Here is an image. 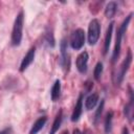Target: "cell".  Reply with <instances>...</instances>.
Segmentation results:
<instances>
[{
  "label": "cell",
  "instance_id": "15",
  "mask_svg": "<svg viewBox=\"0 0 134 134\" xmlns=\"http://www.w3.org/2000/svg\"><path fill=\"white\" fill-rule=\"evenodd\" d=\"M116 9H117V5L115 2L111 1L107 4L106 8H105V16L107 18H113L115 13H116Z\"/></svg>",
  "mask_w": 134,
  "mask_h": 134
},
{
  "label": "cell",
  "instance_id": "17",
  "mask_svg": "<svg viewBox=\"0 0 134 134\" xmlns=\"http://www.w3.org/2000/svg\"><path fill=\"white\" fill-rule=\"evenodd\" d=\"M104 105H105V102H104V99H102L99 105H98V107H97V109H96L95 115H94V124L95 125L98 122V120L100 118V115H102V112H103V109H104Z\"/></svg>",
  "mask_w": 134,
  "mask_h": 134
},
{
  "label": "cell",
  "instance_id": "5",
  "mask_svg": "<svg viewBox=\"0 0 134 134\" xmlns=\"http://www.w3.org/2000/svg\"><path fill=\"white\" fill-rule=\"evenodd\" d=\"M131 62H132V52H131V49H129L128 53H127V57H126V59L124 60V62H122V64L120 66V71H119L118 77H117V83L118 84L121 83L124 76L126 75V73H127V71H128V69H129V67L131 65Z\"/></svg>",
  "mask_w": 134,
  "mask_h": 134
},
{
  "label": "cell",
  "instance_id": "16",
  "mask_svg": "<svg viewBox=\"0 0 134 134\" xmlns=\"http://www.w3.org/2000/svg\"><path fill=\"white\" fill-rule=\"evenodd\" d=\"M112 118H113V112L110 111L107 113L106 115V119H105V132L107 134H109L111 132V127H112Z\"/></svg>",
  "mask_w": 134,
  "mask_h": 134
},
{
  "label": "cell",
  "instance_id": "22",
  "mask_svg": "<svg viewBox=\"0 0 134 134\" xmlns=\"http://www.w3.org/2000/svg\"><path fill=\"white\" fill-rule=\"evenodd\" d=\"M62 134H69V133H68V131H64Z\"/></svg>",
  "mask_w": 134,
  "mask_h": 134
},
{
  "label": "cell",
  "instance_id": "21",
  "mask_svg": "<svg viewBox=\"0 0 134 134\" xmlns=\"http://www.w3.org/2000/svg\"><path fill=\"white\" fill-rule=\"evenodd\" d=\"M73 134H84V133L81 132L79 129H74V130H73Z\"/></svg>",
  "mask_w": 134,
  "mask_h": 134
},
{
  "label": "cell",
  "instance_id": "20",
  "mask_svg": "<svg viewBox=\"0 0 134 134\" xmlns=\"http://www.w3.org/2000/svg\"><path fill=\"white\" fill-rule=\"evenodd\" d=\"M121 134H129V130H128V128H127V127H124Z\"/></svg>",
  "mask_w": 134,
  "mask_h": 134
},
{
  "label": "cell",
  "instance_id": "2",
  "mask_svg": "<svg viewBox=\"0 0 134 134\" xmlns=\"http://www.w3.org/2000/svg\"><path fill=\"white\" fill-rule=\"evenodd\" d=\"M131 19H132V14H130V15L124 20V22L121 23L120 27L118 28V30H117V32H116L115 46H114V50H113V54H112V62H113V63L117 60V58H118V55H119L120 47H121V39H122V36H124V34L126 32L127 28H128V25H129Z\"/></svg>",
  "mask_w": 134,
  "mask_h": 134
},
{
  "label": "cell",
  "instance_id": "10",
  "mask_svg": "<svg viewBox=\"0 0 134 134\" xmlns=\"http://www.w3.org/2000/svg\"><path fill=\"white\" fill-rule=\"evenodd\" d=\"M113 25H114V23L111 22L108 26V29H107V34H106V38H105V44H104V54H106L108 52L109 47H110V43H111V39H112Z\"/></svg>",
  "mask_w": 134,
  "mask_h": 134
},
{
  "label": "cell",
  "instance_id": "9",
  "mask_svg": "<svg viewBox=\"0 0 134 134\" xmlns=\"http://www.w3.org/2000/svg\"><path fill=\"white\" fill-rule=\"evenodd\" d=\"M82 112H83V95L81 94L79 96V99H77V103L74 107V110L72 112V115H71V120L72 121H77L82 115Z\"/></svg>",
  "mask_w": 134,
  "mask_h": 134
},
{
  "label": "cell",
  "instance_id": "1",
  "mask_svg": "<svg viewBox=\"0 0 134 134\" xmlns=\"http://www.w3.org/2000/svg\"><path fill=\"white\" fill-rule=\"evenodd\" d=\"M23 24H24V13L23 10H20L15 19L13 31H12V44L14 46H19L21 44L22 34H23Z\"/></svg>",
  "mask_w": 134,
  "mask_h": 134
},
{
  "label": "cell",
  "instance_id": "7",
  "mask_svg": "<svg viewBox=\"0 0 134 134\" xmlns=\"http://www.w3.org/2000/svg\"><path fill=\"white\" fill-rule=\"evenodd\" d=\"M35 54H36V48H35V47H31V48L27 51V53L25 54V57L23 58V60H22V62H21V65H20V71H21V72H23V71L32 63V61H34V59H35Z\"/></svg>",
  "mask_w": 134,
  "mask_h": 134
},
{
  "label": "cell",
  "instance_id": "11",
  "mask_svg": "<svg viewBox=\"0 0 134 134\" xmlns=\"http://www.w3.org/2000/svg\"><path fill=\"white\" fill-rule=\"evenodd\" d=\"M97 102H98V94H97V93H92V94H90L89 96H87V98H86V100H85V107H86V109H87V110L93 109V108L96 106Z\"/></svg>",
  "mask_w": 134,
  "mask_h": 134
},
{
  "label": "cell",
  "instance_id": "3",
  "mask_svg": "<svg viewBox=\"0 0 134 134\" xmlns=\"http://www.w3.org/2000/svg\"><path fill=\"white\" fill-rule=\"evenodd\" d=\"M100 35V24L97 19L91 20L88 27V43L90 45L96 44Z\"/></svg>",
  "mask_w": 134,
  "mask_h": 134
},
{
  "label": "cell",
  "instance_id": "13",
  "mask_svg": "<svg viewBox=\"0 0 134 134\" xmlns=\"http://www.w3.org/2000/svg\"><path fill=\"white\" fill-rule=\"evenodd\" d=\"M61 94V82L59 80H57L51 88V92H50V96L52 100H57L60 97Z\"/></svg>",
  "mask_w": 134,
  "mask_h": 134
},
{
  "label": "cell",
  "instance_id": "8",
  "mask_svg": "<svg viewBox=\"0 0 134 134\" xmlns=\"http://www.w3.org/2000/svg\"><path fill=\"white\" fill-rule=\"evenodd\" d=\"M61 64L64 69L68 68L69 66V58L67 52V42L65 40H62L61 42Z\"/></svg>",
  "mask_w": 134,
  "mask_h": 134
},
{
  "label": "cell",
  "instance_id": "12",
  "mask_svg": "<svg viewBox=\"0 0 134 134\" xmlns=\"http://www.w3.org/2000/svg\"><path fill=\"white\" fill-rule=\"evenodd\" d=\"M46 120H47V118H46L45 116L40 117L39 119H37L36 122L32 125V127H31V129H30V131H29V134H37L40 130H42V128H43L44 125L46 124Z\"/></svg>",
  "mask_w": 134,
  "mask_h": 134
},
{
  "label": "cell",
  "instance_id": "4",
  "mask_svg": "<svg viewBox=\"0 0 134 134\" xmlns=\"http://www.w3.org/2000/svg\"><path fill=\"white\" fill-rule=\"evenodd\" d=\"M84 43H85V31L82 28L75 29L72 32L71 39H70L71 47L75 50H79L84 46Z\"/></svg>",
  "mask_w": 134,
  "mask_h": 134
},
{
  "label": "cell",
  "instance_id": "18",
  "mask_svg": "<svg viewBox=\"0 0 134 134\" xmlns=\"http://www.w3.org/2000/svg\"><path fill=\"white\" fill-rule=\"evenodd\" d=\"M102 73H103V64H102V62H98V63L95 65V67H94V71H93L94 79H95V80H99Z\"/></svg>",
  "mask_w": 134,
  "mask_h": 134
},
{
  "label": "cell",
  "instance_id": "19",
  "mask_svg": "<svg viewBox=\"0 0 134 134\" xmlns=\"http://www.w3.org/2000/svg\"><path fill=\"white\" fill-rule=\"evenodd\" d=\"M12 133V129L10 128H6L2 131H0V134H10Z\"/></svg>",
  "mask_w": 134,
  "mask_h": 134
},
{
  "label": "cell",
  "instance_id": "6",
  "mask_svg": "<svg viewBox=\"0 0 134 134\" xmlns=\"http://www.w3.org/2000/svg\"><path fill=\"white\" fill-rule=\"evenodd\" d=\"M88 53L87 51L81 52L76 58V68L81 73H85L87 71V65H88Z\"/></svg>",
  "mask_w": 134,
  "mask_h": 134
},
{
  "label": "cell",
  "instance_id": "14",
  "mask_svg": "<svg viewBox=\"0 0 134 134\" xmlns=\"http://www.w3.org/2000/svg\"><path fill=\"white\" fill-rule=\"evenodd\" d=\"M62 118H63V117H62V110H60V111L58 112V114H57L54 120H53V124H52V126H51V129H50L49 134H55V133H57V131L59 130V128H60V126H61V124H62Z\"/></svg>",
  "mask_w": 134,
  "mask_h": 134
}]
</instances>
